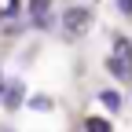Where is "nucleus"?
I'll return each instance as SVG.
<instances>
[{
  "mask_svg": "<svg viewBox=\"0 0 132 132\" xmlns=\"http://www.w3.org/2000/svg\"><path fill=\"white\" fill-rule=\"evenodd\" d=\"M62 22H66L70 33H85V29H88V11H85V7H70V11L62 15Z\"/></svg>",
  "mask_w": 132,
  "mask_h": 132,
  "instance_id": "1",
  "label": "nucleus"
},
{
  "mask_svg": "<svg viewBox=\"0 0 132 132\" xmlns=\"http://www.w3.org/2000/svg\"><path fill=\"white\" fill-rule=\"evenodd\" d=\"M0 95H4V103H11V106H15V103H22V81H7Z\"/></svg>",
  "mask_w": 132,
  "mask_h": 132,
  "instance_id": "2",
  "label": "nucleus"
},
{
  "mask_svg": "<svg viewBox=\"0 0 132 132\" xmlns=\"http://www.w3.org/2000/svg\"><path fill=\"white\" fill-rule=\"evenodd\" d=\"M106 66H110V73H114V77H128V73H132V59H125V55L110 59Z\"/></svg>",
  "mask_w": 132,
  "mask_h": 132,
  "instance_id": "3",
  "label": "nucleus"
},
{
  "mask_svg": "<svg viewBox=\"0 0 132 132\" xmlns=\"http://www.w3.org/2000/svg\"><path fill=\"white\" fill-rule=\"evenodd\" d=\"M29 106H37V110H48V106H52V99H48V95H33V99H29Z\"/></svg>",
  "mask_w": 132,
  "mask_h": 132,
  "instance_id": "4",
  "label": "nucleus"
},
{
  "mask_svg": "<svg viewBox=\"0 0 132 132\" xmlns=\"http://www.w3.org/2000/svg\"><path fill=\"white\" fill-rule=\"evenodd\" d=\"M88 132H110V125L99 121V118H92V121H88Z\"/></svg>",
  "mask_w": 132,
  "mask_h": 132,
  "instance_id": "5",
  "label": "nucleus"
},
{
  "mask_svg": "<svg viewBox=\"0 0 132 132\" xmlns=\"http://www.w3.org/2000/svg\"><path fill=\"white\" fill-rule=\"evenodd\" d=\"M103 103H106L110 110H118V103H121V99H118V95H114V92H103Z\"/></svg>",
  "mask_w": 132,
  "mask_h": 132,
  "instance_id": "6",
  "label": "nucleus"
},
{
  "mask_svg": "<svg viewBox=\"0 0 132 132\" xmlns=\"http://www.w3.org/2000/svg\"><path fill=\"white\" fill-rule=\"evenodd\" d=\"M118 55H125V59H132V44H128V40H118Z\"/></svg>",
  "mask_w": 132,
  "mask_h": 132,
  "instance_id": "7",
  "label": "nucleus"
},
{
  "mask_svg": "<svg viewBox=\"0 0 132 132\" xmlns=\"http://www.w3.org/2000/svg\"><path fill=\"white\" fill-rule=\"evenodd\" d=\"M118 7H121L125 15H132V0H118Z\"/></svg>",
  "mask_w": 132,
  "mask_h": 132,
  "instance_id": "8",
  "label": "nucleus"
},
{
  "mask_svg": "<svg viewBox=\"0 0 132 132\" xmlns=\"http://www.w3.org/2000/svg\"><path fill=\"white\" fill-rule=\"evenodd\" d=\"M0 92H4V88H0Z\"/></svg>",
  "mask_w": 132,
  "mask_h": 132,
  "instance_id": "9",
  "label": "nucleus"
}]
</instances>
